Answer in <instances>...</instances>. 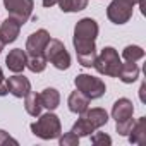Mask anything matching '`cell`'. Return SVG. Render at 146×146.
I'll use <instances>...</instances> for the list:
<instances>
[{"label":"cell","mask_w":146,"mask_h":146,"mask_svg":"<svg viewBox=\"0 0 146 146\" xmlns=\"http://www.w3.org/2000/svg\"><path fill=\"white\" fill-rule=\"evenodd\" d=\"M96 36L98 24L91 17L81 19L74 28V48L78 53V60L84 67H93L96 58Z\"/></svg>","instance_id":"6da1fadb"},{"label":"cell","mask_w":146,"mask_h":146,"mask_svg":"<svg viewBox=\"0 0 146 146\" xmlns=\"http://www.w3.org/2000/svg\"><path fill=\"white\" fill-rule=\"evenodd\" d=\"M108 122V113L103 108H88L84 113H81V117L78 119V122L72 125V132L78 137L83 136H91L96 129L103 127Z\"/></svg>","instance_id":"7a4b0ae2"},{"label":"cell","mask_w":146,"mask_h":146,"mask_svg":"<svg viewBox=\"0 0 146 146\" xmlns=\"http://www.w3.org/2000/svg\"><path fill=\"white\" fill-rule=\"evenodd\" d=\"M132 113H134V105L131 100L127 98H119L115 103H113V108H112V117L115 119V124H117V132L120 136H127L134 120H132Z\"/></svg>","instance_id":"3957f363"},{"label":"cell","mask_w":146,"mask_h":146,"mask_svg":"<svg viewBox=\"0 0 146 146\" xmlns=\"http://www.w3.org/2000/svg\"><path fill=\"white\" fill-rule=\"evenodd\" d=\"M120 65H122L120 57H119L117 50L112 48V46H105V48L102 50V53L96 55L95 64H93V67L100 72V74L110 76V78H117Z\"/></svg>","instance_id":"277c9868"},{"label":"cell","mask_w":146,"mask_h":146,"mask_svg":"<svg viewBox=\"0 0 146 146\" xmlns=\"http://www.w3.org/2000/svg\"><path fill=\"white\" fill-rule=\"evenodd\" d=\"M31 132L41 139H55L60 136L62 132V125L60 120L55 113L48 112L45 115H41L36 122L31 124Z\"/></svg>","instance_id":"5b68a950"},{"label":"cell","mask_w":146,"mask_h":146,"mask_svg":"<svg viewBox=\"0 0 146 146\" xmlns=\"http://www.w3.org/2000/svg\"><path fill=\"white\" fill-rule=\"evenodd\" d=\"M74 84H76V90L81 91L83 95H86L90 100H96V98L103 96L105 91H107L105 83L100 78H95V76H90V74H79V76H76Z\"/></svg>","instance_id":"8992f818"},{"label":"cell","mask_w":146,"mask_h":146,"mask_svg":"<svg viewBox=\"0 0 146 146\" xmlns=\"http://www.w3.org/2000/svg\"><path fill=\"white\" fill-rule=\"evenodd\" d=\"M45 58H46V62L53 64L58 70H65L70 65V55L60 40L50 38V41L45 46Z\"/></svg>","instance_id":"52a82bcc"},{"label":"cell","mask_w":146,"mask_h":146,"mask_svg":"<svg viewBox=\"0 0 146 146\" xmlns=\"http://www.w3.org/2000/svg\"><path fill=\"white\" fill-rule=\"evenodd\" d=\"M141 0H112V4L107 7V17L113 24H125L132 17L134 5Z\"/></svg>","instance_id":"ba28073f"},{"label":"cell","mask_w":146,"mask_h":146,"mask_svg":"<svg viewBox=\"0 0 146 146\" xmlns=\"http://www.w3.org/2000/svg\"><path fill=\"white\" fill-rule=\"evenodd\" d=\"M4 4H5L9 16L17 19L21 24L28 23V19L31 17L33 7H35L33 0H4Z\"/></svg>","instance_id":"9c48e42d"},{"label":"cell","mask_w":146,"mask_h":146,"mask_svg":"<svg viewBox=\"0 0 146 146\" xmlns=\"http://www.w3.org/2000/svg\"><path fill=\"white\" fill-rule=\"evenodd\" d=\"M50 41V35L46 29H38L29 35L26 41V55L28 57H45V46Z\"/></svg>","instance_id":"30bf717a"},{"label":"cell","mask_w":146,"mask_h":146,"mask_svg":"<svg viewBox=\"0 0 146 146\" xmlns=\"http://www.w3.org/2000/svg\"><path fill=\"white\" fill-rule=\"evenodd\" d=\"M21 23L17 21V19H14V17H7L4 23H2V26H0V38H2V41L7 45V43H12V41H16L17 40V36H19V31H21Z\"/></svg>","instance_id":"8fae6325"},{"label":"cell","mask_w":146,"mask_h":146,"mask_svg":"<svg viewBox=\"0 0 146 146\" xmlns=\"http://www.w3.org/2000/svg\"><path fill=\"white\" fill-rule=\"evenodd\" d=\"M7 90L9 93H12L16 98H24L29 91H31V83L28 78L24 76H12L7 81Z\"/></svg>","instance_id":"7c38bea8"},{"label":"cell","mask_w":146,"mask_h":146,"mask_svg":"<svg viewBox=\"0 0 146 146\" xmlns=\"http://www.w3.org/2000/svg\"><path fill=\"white\" fill-rule=\"evenodd\" d=\"M26 62H28V55H26V52H24L23 48H14V50H11L9 55H7V58H5V64H7L9 70L16 72V74L24 70Z\"/></svg>","instance_id":"4fadbf2b"},{"label":"cell","mask_w":146,"mask_h":146,"mask_svg":"<svg viewBox=\"0 0 146 146\" xmlns=\"http://www.w3.org/2000/svg\"><path fill=\"white\" fill-rule=\"evenodd\" d=\"M67 105H69V110H70V112L81 115V113H84V112L90 108V98H88L86 95H83L81 91L76 90V91L70 93Z\"/></svg>","instance_id":"5bb4252c"},{"label":"cell","mask_w":146,"mask_h":146,"mask_svg":"<svg viewBox=\"0 0 146 146\" xmlns=\"http://www.w3.org/2000/svg\"><path fill=\"white\" fill-rule=\"evenodd\" d=\"M127 136L132 144H146V117H141L137 122H134Z\"/></svg>","instance_id":"9a60e30c"},{"label":"cell","mask_w":146,"mask_h":146,"mask_svg":"<svg viewBox=\"0 0 146 146\" xmlns=\"http://www.w3.org/2000/svg\"><path fill=\"white\" fill-rule=\"evenodd\" d=\"M117 78H119L122 83H125V84L134 83V81L139 78V67H137V64H136V62H125V64H122L120 69H119Z\"/></svg>","instance_id":"2e32d148"},{"label":"cell","mask_w":146,"mask_h":146,"mask_svg":"<svg viewBox=\"0 0 146 146\" xmlns=\"http://www.w3.org/2000/svg\"><path fill=\"white\" fill-rule=\"evenodd\" d=\"M38 96H40L41 107L48 108L50 112L55 110V108L58 107V103H60V95H58V91H57L55 88H45Z\"/></svg>","instance_id":"e0dca14e"},{"label":"cell","mask_w":146,"mask_h":146,"mask_svg":"<svg viewBox=\"0 0 146 146\" xmlns=\"http://www.w3.org/2000/svg\"><path fill=\"white\" fill-rule=\"evenodd\" d=\"M24 108L26 112L31 115V117H38L41 113V103H40V96L33 91H29L26 96H24Z\"/></svg>","instance_id":"ac0fdd59"},{"label":"cell","mask_w":146,"mask_h":146,"mask_svg":"<svg viewBox=\"0 0 146 146\" xmlns=\"http://www.w3.org/2000/svg\"><path fill=\"white\" fill-rule=\"evenodd\" d=\"M57 4L60 5L62 12H79V11L86 9L88 0H58Z\"/></svg>","instance_id":"d6986e66"},{"label":"cell","mask_w":146,"mask_h":146,"mask_svg":"<svg viewBox=\"0 0 146 146\" xmlns=\"http://www.w3.org/2000/svg\"><path fill=\"white\" fill-rule=\"evenodd\" d=\"M122 57H124L125 62H137L139 58L144 57V50L141 46H137V45H129V46L124 48Z\"/></svg>","instance_id":"ffe728a7"},{"label":"cell","mask_w":146,"mask_h":146,"mask_svg":"<svg viewBox=\"0 0 146 146\" xmlns=\"http://www.w3.org/2000/svg\"><path fill=\"white\" fill-rule=\"evenodd\" d=\"M26 67L31 72H43L46 67V58L45 57H28Z\"/></svg>","instance_id":"44dd1931"},{"label":"cell","mask_w":146,"mask_h":146,"mask_svg":"<svg viewBox=\"0 0 146 146\" xmlns=\"http://www.w3.org/2000/svg\"><path fill=\"white\" fill-rule=\"evenodd\" d=\"M91 143L96 144V146H100V144H102V146H105V144L110 146V144H112V137L107 136L105 132H96V134L91 136Z\"/></svg>","instance_id":"7402d4cb"},{"label":"cell","mask_w":146,"mask_h":146,"mask_svg":"<svg viewBox=\"0 0 146 146\" xmlns=\"http://www.w3.org/2000/svg\"><path fill=\"white\" fill-rule=\"evenodd\" d=\"M60 144H62V146H78V144H79V137L70 131V132H67L64 137H60Z\"/></svg>","instance_id":"603a6c76"},{"label":"cell","mask_w":146,"mask_h":146,"mask_svg":"<svg viewBox=\"0 0 146 146\" xmlns=\"http://www.w3.org/2000/svg\"><path fill=\"white\" fill-rule=\"evenodd\" d=\"M4 144H14V146H17L19 143H17L14 137H11L9 132H5V131L0 129V146H4Z\"/></svg>","instance_id":"cb8c5ba5"},{"label":"cell","mask_w":146,"mask_h":146,"mask_svg":"<svg viewBox=\"0 0 146 146\" xmlns=\"http://www.w3.org/2000/svg\"><path fill=\"white\" fill-rule=\"evenodd\" d=\"M7 93H9V90H7V83H5V78H4L2 69H0V96H5Z\"/></svg>","instance_id":"d4e9b609"},{"label":"cell","mask_w":146,"mask_h":146,"mask_svg":"<svg viewBox=\"0 0 146 146\" xmlns=\"http://www.w3.org/2000/svg\"><path fill=\"white\" fill-rule=\"evenodd\" d=\"M58 2V0H43V5L45 7H52V5H55Z\"/></svg>","instance_id":"484cf974"},{"label":"cell","mask_w":146,"mask_h":146,"mask_svg":"<svg viewBox=\"0 0 146 146\" xmlns=\"http://www.w3.org/2000/svg\"><path fill=\"white\" fill-rule=\"evenodd\" d=\"M144 88H146V84L143 83V84H141V90H139V98H141V102H144Z\"/></svg>","instance_id":"4316f807"},{"label":"cell","mask_w":146,"mask_h":146,"mask_svg":"<svg viewBox=\"0 0 146 146\" xmlns=\"http://www.w3.org/2000/svg\"><path fill=\"white\" fill-rule=\"evenodd\" d=\"M4 45H5V43L2 41V38H0V52H2V50H4Z\"/></svg>","instance_id":"83f0119b"}]
</instances>
